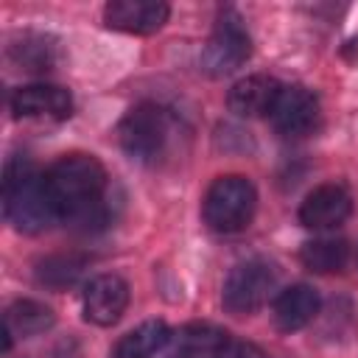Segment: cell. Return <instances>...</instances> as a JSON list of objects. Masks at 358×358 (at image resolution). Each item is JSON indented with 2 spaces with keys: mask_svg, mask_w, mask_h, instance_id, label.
Returning <instances> with one entry per match:
<instances>
[{
  "mask_svg": "<svg viewBox=\"0 0 358 358\" xmlns=\"http://www.w3.org/2000/svg\"><path fill=\"white\" fill-rule=\"evenodd\" d=\"M48 193L62 221L90 232L109 224L106 171L92 154H64L45 171Z\"/></svg>",
  "mask_w": 358,
  "mask_h": 358,
  "instance_id": "obj_1",
  "label": "cell"
},
{
  "mask_svg": "<svg viewBox=\"0 0 358 358\" xmlns=\"http://www.w3.org/2000/svg\"><path fill=\"white\" fill-rule=\"evenodd\" d=\"M3 210H6V218L14 224V229L20 232H42L56 221H62L48 193L45 173H39L36 165L25 157H14L6 165Z\"/></svg>",
  "mask_w": 358,
  "mask_h": 358,
  "instance_id": "obj_2",
  "label": "cell"
},
{
  "mask_svg": "<svg viewBox=\"0 0 358 358\" xmlns=\"http://www.w3.org/2000/svg\"><path fill=\"white\" fill-rule=\"evenodd\" d=\"M255 207H257L255 185L241 173H227L207 187L201 201V215L213 232L232 235L252 224Z\"/></svg>",
  "mask_w": 358,
  "mask_h": 358,
  "instance_id": "obj_3",
  "label": "cell"
},
{
  "mask_svg": "<svg viewBox=\"0 0 358 358\" xmlns=\"http://www.w3.org/2000/svg\"><path fill=\"white\" fill-rule=\"evenodd\" d=\"M168 134H171V117L159 103L151 101L131 106L117 123L120 148L140 162L157 159L168 143Z\"/></svg>",
  "mask_w": 358,
  "mask_h": 358,
  "instance_id": "obj_4",
  "label": "cell"
},
{
  "mask_svg": "<svg viewBox=\"0 0 358 358\" xmlns=\"http://www.w3.org/2000/svg\"><path fill=\"white\" fill-rule=\"evenodd\" d=\"M277 274L266 260H246L238 263L229 277L224 280V291H221V302L229 313L243 316V313H255L257 308L266 305L268 294L274 291Z\"/></svg>",
  "mask_w": 358,
  "mask_h": 358,
  "instance_id": "obj_5",
  "label": "cell"
},
{
  "mask_svg": "<svg viewBox=\"0 0 358 358\" xmlns=\"http://www.w3.org/2000/svg\"><path fill=\"white\" fill-rule=\"evenodd\" d=\"M252 56V39L235 11H224L201 50V67L210 76H227Z\"/></svg>",
  "mask_w": 358,
  "mask_h": 358,
  "instance_id": "obj_6",
  "label": "cell"
},
{
  "mask_svg": "<svg viewBox=\"0 0 358 358\" xmlns=\"http://www.w3.org/2000/svg\"><path fill=\"white\" fill-rule=\"evenodd\" d=\"M268 117L282 137L299 140V137H308L316 131L322 112H319V101L310 90H305L299 84H288V87L282 84Z\"/></svg>",
  "mask_w": 358,
  "mask_h": 358,
  "instance_id": "obj_7",
  "label": "cell"
},
{
  "mask_svg": "<svg viewBox=\"0 0 358 358\" xmlns=\"http://www.w3.org/2000/svg\"><path fill=\"white\" fill-rule=\"evenodd\" d=\"M350 213H352V196L347 193L344 185H336V182L313 187L305 196V201L299 204L302 227L316 229V232H327V229L341 227L350 218Z\"/></svg>",
  "mask_w": 358,
  "mask_h": 358,
  "instance_id": "obj_8",
  "label": "cell"
},
{
  "mask_svg": "<svg viewBox=\"0 0 358 358\" xmlns=\"http://www.w3.org/2000/svg\"><path fill=\"white\" fill-rule=\"evenodd\" d=\"M129 305V282L117 274H98L84 288V319L109 327L115 324Z\"/></svg>",
  "mask_w": 358,
  "mask_h": 358,
  "instance_id": "obj_9",
  "label": "cell"
},
{
  "mask_svg": "<svg viewBox=\"0 0 358 358\" xmlns=\"http://www.w3.org/2000/svg\"><path fill=\"white\" fill-rule=\"evenodd\" d=\"M11 112L25 120H64L73 112V98L56 84H28L14 90Z\"/></svg>",
  "mask_w": 358,
  "mask_h": 358,
  "instance_id": "obj_10",
  "label": "cell"
},
{
  "mask_svg": "<svg viewBox=\"0 0 358 358\" xmlns=\"http://www.w3.org/2000/svg\"><path fill=\"white\" fill-rule=\"evenodd\" d=\"M168 3L162 0H112L103 6V20L115 31L154 34L168 22Z\"/></svg>",
  "mask_w": 358,
  "mask_h": 358,
  "instance_id": "obj_11",
  "label": "cell"
},
{
  "mask_svg": "<svg viewBox=\"0 0 358 358\" xmlns=\"http://www.w3.org/2000/svg\"><path fill=\"white\" fill-rule=\"evenodd\" d=\"M280 90H282V84L277 78H271L266 73H252L232 84L227 103L238 117H266V115H271Z\"/></svg>",
  "mask_w": 358,
  "mask_h": 358,
  "instance_id": "obj_12",
  "label": "cell"
},
{
  "mask_svg": "<svg viewBox=\"0 0 358 358\" xmlns=\"http://www.w3.org/2000/svg\"><path fill=\"white\" fill-rule=\"evenodd\" d=\"M229 333L210 324V322H190L171 333L168 352L171 358H215L218 350L227 344Z\"/></svg>",
  "mask_w": 358,
  "mask_h": 358,
  "instance_id": "obj_13",
  "label": "cell"
},
{
  "mask_svg": "<svg viewBox=\"0 0 358 358\" xmlns=\"http://www.w3.org/2000/svg\"><path fill=\"white\" fill-rule=\"evenodd\" d=\"M316 313H319V294L305 282H296V285L280 291V296L274 299V308H271L274 324L282 333L302 330L305 324L313 322Z\"/></svg>",
  "mask_w": 358,
  "mask_h": 358,
  "instance_id": "obj_14",
  "label": "cell"
},
{
  "mask_svg": "<svg viewBox=\"0 0 358 358\" xmlns=\"http://www.w3.org/2000/svg\"><path fill=\"white\" fill-rule=\"evenodd\" d=\"M171 330L162 319H151L120 336V341L112 350V358H154L162 347H168Z\"/></svg>",
  "mask_w": 358,
  "mask_h": 358,
  "instance_id": "obj_15",
  "label": "cell"
},
{
  "mask_svg": "<svg viewBox=\"0 0 358 358\" xmlns=\"http://www.w3.org/2000/svg\"><path fill=\"white\" fill-rule=\"evenodd\" d=\"M56 316L48 305L36 302V299H17L8 305L6 310V347H11V336H36L45 333L48 327H53Z\"/></svg>",
  "mask_w": 358,
  "mask_h": 358,
  "instance_id": "obj_16",
  "label": "cell"
},
{
  "mask_svg": "<svg viewBox=\"0 0 358 358\" xmlns=\"http://www.w3.org/2000/svg\"><path fill=\"white\" fill-rule=\"evenodd\" d=\"M347 257H350V246L341 238H316V241H308L299 249L302 266L316 271V274L341 271L347 266Z\"/></svg>",
  "mask_w": 358,
  "mask_h": 358,
  "instance_id": "obj_17",
  "label": "cell"
},
{
  "mask_svg": "<svg viewBox=\"0 0 358 358\" xmlns=\"http://www.w3.org/2000/svg\"><path fill=\"white\" fill-rule=\"evenodd\" d=\"M84 266H87V260L81 255H73V252L70 255H50V257L36 263V280L48 288L62 291V288H70L81 277Z\"/></svg>",
  "mask_w": 358,
  "mask_h": 358,
  "instance_id": "obj_18",
  "label": "cell"
},
{
  "mask_svg": "<svg viewBox=\"0 0 358 358\" xmlns=\"http://www.w3.org/2000/svg\"><path fill=\"white\" fill-rule=\"evenodd\" d=\"M215 358H266V352L249 341H235V338H227V344L218 350Z\"/></svg>",
  "mask_w": 358,
  "mask_h": 358,
  "instance_id": "obj_19",
  "label": "cell"
}]
</instances>
